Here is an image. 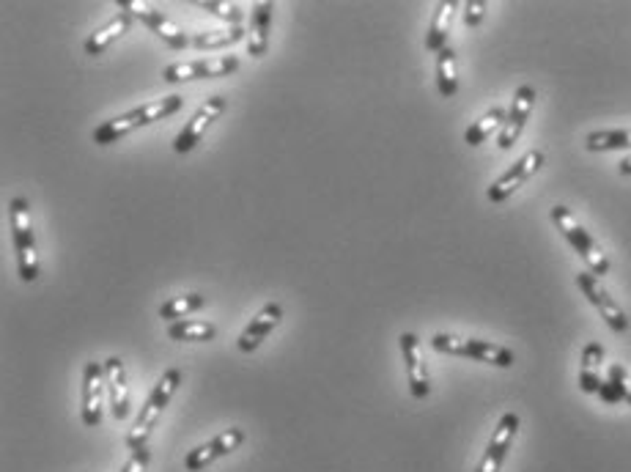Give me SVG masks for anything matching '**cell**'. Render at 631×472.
<instances>
[{
    "instance_id": "cell-1",
    "label": "cell",
    "mask_w": 631,
    "mask_h": 472,
    "mask_svg": "<svg viewBox=\"0 0 631 472\" xmlns=\"http://www.w3.org/2000/svg\"><path fill=\"white\" fill-rule=\"evenodd\" d=\"M182 105V97H160L154 99V102H146V105H140V108L127 110V113H121V116L110 118L105 124H99V127L94 129L91 140H94L97 146H110V143H116V140L127 138L129 132H135V129L149 127V124H157L162 118L179 113Z\"/></svg>"
},
{
    "instance_id": "cell-2",
    "label": "cell",
    "mask_w": 631,
    "mask_h": 472,
    "mask_svg": "<svg viewBox=\"0 0 631 472\" xmlns=\"http://www.w3.org/2000/svg\"><path fill=\"white\" fill-rule=\"evenodd\" d=\"M179 385H182V371H179V368H168V371L160 376V382H157V387L151 390V396L146 398V404H143V409H140V415L135 418V426L129 429V434H127L129 451H140V448H146L151 431H154V426L160 423L162 412H165V407L171 404L173 393L179 390Z\"/></svg>"
},
{
    "instance_id": "cell-3",
    "label": "cell",
    "mask_w": 631,
    "mask_h": 472,
    "mask_svg": "<svg viewBox=\"0 0 631 472\" xmlns=\"http://www.w3.org/2000/svg\"><path fill=\"white\" fill-rule=\"evenodd\" d=\"M552 223L557 231L566 236V242L579 253V258L588 264V272H593L596 278L610 275V258L601 250V245L588 234V228H582L577 217L568 212L566 206H552Z\"/></svg>"
},
{
    "instance_id": "cell-4",
    "label": "cell",
    "mask_w": 631,
    "mask_h": 472,
    "mask_svg": "<svg viewBox=\"0 0 631 472\" xmlns=\"http://www.w3.org/2000/svg\"><path fill=\"white\" fill-rule=\"evenodd\" d=\"M11 234H14V250H17V267L20 278L25 283H33L39 278V253H36V239H33L31 226V206L25 198H11L9 204Z\"/></svg>"
},
{
    "instance_id": "cell-5",
    "label": "cell",
    "mask_w": 631,
    "mask_h": 472,
    "mask_svg": "<svg viewBox=\"0 0 631 472\" xmlns=\"http://www.w3.org/2000/svg\"><path fill=\"white\" fill-rule=\"evenodd\" d=\"M431 346L442 354H456V357H470L478 363L497 365V368H511L514 365V352L505 349L492 341H481V338H459V335L437 333L431 338Z\"/></svg>"
},
{
    "instance_id": "cell-6",
    "label": "cell",
    "mask_w": 631,
    "mask_h": 472,
    "mask_svg": "<svg viewBox=\"0 0 631 472\" xmlns=\"http://www.w3.org/2000/svg\"><path fill=\"white\" fill-rule=\"evenodd\" d=\"M118 6L121 9L127 11V14H132L135 20H140L146 28H149L157 39H162V42L168 44V47H173V50H187L190 47V36L176 25V22H171L162 11H157L151 3H140V0H118Z\"/></svg>"
},
{
    "instance_id": "cell-7",
    "label": "cell",
    "mask_w": 631,
    "mask_h": 472,
    "mask_svg": "<svg viewBox=\"0 0 631 472\" xmlns=\"http://www.w3.org/2000/svg\"><path fill=\"white\" fill-rule=\"evenodd\" d=\"M544 160H546L544 151H538V149L527 151L525 157H519V160H516L514 165H511V168H508V171H505L503 176L492 184V187H489L486 198H489L492 204H505V201H508V198H511V195H514L522 184L530 182L535 173L541 171Z\"/></svg>"
},
{
    "instance_id": "cell-8",
    "label": "cell",
    "mask_w": 631,
    "mask_h": 472,
    "mask_svg": "<svg viewBox=\"0 0 631 472\" xmlns=\"http://www.w3.org/2000/svg\"><path fill=\"white\" fill-rule=\"evenodd\" d=\"M225 108H228L225 97L206 99L204 105L195 110L193 118L184 124L182 132L176 135V140H173V151H176V154H190V151H193L195 146L206 138V132H209V127H212L214 121L223 116Z\"/></svg>"
},
{
    "instance_id": "cell-9",
    "label": "cell",
    "mask_w": 631,
    "mask_h": 472,
    "mask_svg": "<svg viewBox=\"0 0 631 472\" xmlns=\"http://www.w3.org/2000/svg\"><path fill=\"white\" fill-rule=\"evenodd\" d=\"M577 286L582 289V294L588 297L590 305L601 313V319L607 322V327H610L612 333L623 335L629 330V316H626L621 305L607 294V289L601 286L599 278H596L593 272H579Z\"/></svg>"
},
{
    "instance_id": "cell-10",
    "label": "cell",
    "mask_w": 631,
    "mask_h": 472,
    "mask_svg": "<svg viewBox=\"0 0 631 472\" xmlns=\"http://www.w3.org/2000/svg\"><path fill=\"white\" fill-rule=\"evenodd\" d=\"M239 69V58L223 55V58H204V61H184L171 64L165 69V83H193V80H209V77H228Z\"/></svg>"
},
{
    "instance_id": "cell-11",
    "label": "cell",
    "mask_w": 631,
    "mask_h": 472,
    "mask_svg": "<svg viewBox=\"0 0 631 472\" xmlns=\"http://www.w3.org/2000/svg\"><path fill=\"white\" fill-rule=\"evenodd\" d=\"M245 445V431L242 429H225L223 434H217L204 445H198L193 451L184 456V470L187 472H198L206 470L209 464H214L217 459H223L228 453H234L236 448Z\"/></svg>"
},
{
    "instance_id": "cell-12",
    "label": "cell",
    "mask_w": 631,
    "mask_h": 472,
    "mask_svg": "<svg viewBox=\"0 0 631 472\" xmlns=\"http://www.w3.org/2000/svg\"><path fill=\"white\" fill-rule=\"evenodd\" d=\"M516 431H519V415L516 412H505L500 423H497V429H494L492 440L486 445V453H483L481 464H478V470L475 472H500L503 470V462L508 451H511V445L516 440Z\"/></svg>"
},
{
    "instance_id": "cell-13",
    "label": "cell",
    "mask_w": 631,
    "mask_h": 472,
    "mask_svg": "<svg viewBox=\"0 0 631 472\" xmlns=\"http://www.w3.org/2000/svg\"><path fill=\"white\" fill-rule=\"evenodd\" d=\"M280 322H283V305H280V302H267V305L253 316V322L242 330V335H239V341H236L239 352H256L258 346L264 344L269 335L275 333V327H278Z\"/></svg>"
},
{
    "instance_id": "cell-14",
    "label": "cell",
    "mask_w": 631,
    "mask_h": 472,
    "mask_svg": "<svg viewBox=\"0 0 631 472\" xmlns=\"http://www.w3.org/2000/svg\"><path fill=\"white\" fill-rule=\"evenodd\" d=\"M105 365L91 360L83 371V423L94 429L102 423V401H105Z\"/></svg>"
},
{
    "instance_id": "cell-15",
    "label": "cell",
    "mask_w": 631,
    "mask_h": 472,
    "mask_svg": "<svg viewBox=\"0 0 631 472\" xmlns=\"http://www.w3.org/2000/svg\"><path fill=\"white\" fill-rule=\"evenodd\" d=\"M535 108V88L533 86H519L514 94V102H511V110H508V118H505V127L500 129V149L508 151L514 149V143L522 135V129L527 127V118Z\"/></svg>"
},
{
    "instance_id": "cell-16",
    "label": "cell",
    "mask_w": 631,
    "mask_h": 472,
    "mask_svg": "<svg viewBox=\"0 0 631 472\" xmlns=\"http://www.w3.org/2000/svg\"><path fill=\"white\" fill-rule=\"evenodd\" d=\"M401 354H404V363H407L409 374V390L412 396L428 398L431 393V379H428V365L426 357H423V346H420V338L415 333L401 335Z\"/></svg>"
},
{
    "instance_id": "cell-17",
    "label": "cell",
    "mask_w": 631,
    "mask_h": 472,
    "mask_svg": "<svg viewBox=\"0 0 631 472\" xmlns=\"http://www.w3.org/2000/svg\"><path fill=\"white\" fill-rule=\"evenodd\" d=\"M105 385L110 396V412L116 420L129 418V385L127 368L121 363V357H107L105 360Z\"/></svg>"
},
{
    "instance_id": "cell-18",
    "label": "cell",
    "mask_w": 631,
    "mask_h": 472,
    "mask_svg": "<svg viewBox=\"0 0 631 472\" xmlns=\"http://www.w3.org/2000/svg\"><path fill=\"white\" fill-rule=\"evenodd\" d=\"M272 11L275 3H256L250 14V28H247V53L253 58H264L269 53V31H272Z\"/></svg>"
},
{
    "instance_id": "cell-19",
    "label": "cell",
    "mask_w": 631,
    "mask_h": 472,
    "mask_svg": "<svg viewBox=\"0 0 631 472\" xmlns=\"http://www.w3.org/2000/svg\"><path fill=\"white\" fill-rule=\"evenodd\" d=\"M132 25H135V17H132V14H127V11L116 14L107 25H102L99 31H94L88 36L86 55H102L110 44H116L118 39H124V36L132 31Z\"/></svg>"
},
{
    "instance_id": "cell-20",
    "label": "cell",
    "mask_w": 631,
    "mask_h": 472,
    "mask_svg": "<svg viewBox=\"0 0 631 472\" xmlns=\"http://www.w3.org/2000/svg\"><path fill=\"white\" fill-rule=\"evenodd\" d=\"M456 9H459L456 0H442V3H437L434 20H431L426 33V50L439 53L442 47H448V33L450 25H453V17H456Z\"/></svg>"
},
{
    "instance_id": "cell-21",
    "label": "cell",
    "mask_w": 631,
    "mask_h": 472,
    "mask_svg": "<svg viewBox=\"0 0 631 472\" xmlns=\"http://www.w3.org/2000/svg\"><path fill=\"white\" fill-rule=\"evenodd\" d=\"M601 360H604V346L588 344L582 352V368H579V387L585 393H599L601 390Z\"/></svg>"
},
{
    "instance_id": "cell-22",
    "label": "cell",
    "mask_w": 631,
    "mask_h": 472,
    "mask_svg": "<svg viewBox=\"0 0 631 472\" xmlns=\"http://www.w3.org/2000/svg\"><path fill=\"white\" fill-rule=\"evenodd\" d=\"M456 50L453 47H442L437 53V88L439 94L445 99L456 97V91H459V72H456Z\"/></svg>"
},
{
    "instance_id": "cell-23",
    "label": "cell",
    "mask_w": 631,
    "mask_h": 472,
    "mask_svg": "<svg viewBox=\"0 0 631 472\" xmlns=\"http://www.w3.org/2000/svg\"><path fill=\"white\" fill-rule=\"evenodd\" d=\"M168 335L173 341L182 344H195V341H214L217 338V324L204 322V319H182L168 327Z\"/></svg>"
},
{
    "instance_id": "cell-24",
    "label": "cell",
    "mask_w": 631,
    "mask_h": 472,
    "mask_svg": "<svg viewBox=\"0 0 631 472\" xmlns=\"http://www.w3.org/2000/svg\"><path fill=\"white\" fill-rule=\"evenodd\" d=\"M505 118H508V110L505 108H492L486 110L475 124H470V129L464 132V140L467 146H481L483 140H489L497 132V129L505 127Z\"/></svg>"
},
{
    "instance_id": "cell-25",
    "label": "cell",
    "mask_w": 631,
    "mask_h": 472,
    "mask_svg": "<svg viewBox=\"0 0 631 472\" xmlns=\"http://www.w3.org/2000/svg\"><path fill=\"white\" fill-rule=\"evenodd\" d=\"M206 305L204 294H179V297H171L160 305V319L165 322H182V316H190V313L201 311Z\"/></svg>"
},
{
    "instance_id": "cell-26",
    "label": "cell",
    "mask_w": 631,
    "mask_h": 472,
    "mask_svg": "<svg viewBox=\"0 0 631 472\" xmlns=\"http://www.w3.org/2000/svg\"><path fill=\"white\" fill-rule=\"evenodd\" d=\"M245 39V28L242 25H231L225 31H206L190 36V47L195 50H220V47H231V44Z\"/></svg>"
},
{
    "instance_id": "cell-27",
    "label": "cell",
    "mask_w": 631,
    "mask_h": 472,
    "mask_svg": "<svg viewBox=\"0 0 631 472\" xmlns=\"http://www.w3.org/2000/svg\"><path fill=\"white\" fill-rule=\"evenodd\" d=\"M588 151H623L631 149V129H599L585 140Z\"/></svg>"
},
{
    "instance_id": "cell-28",
    "label": "cell",
    "mask_w": 631,
    "mask_h": 472,
    "mask_svg": "<svg viewBox=\"0 0 631 472\" xmlns=\"http://www.w3.org/2000/svg\"><path fill=\"white\" fill-rule=\"evenodd\" d=\"M198 6L209 11V14H214V17H220L223 22H231V25H239V22L245 20V9L239 3H209V0H204Z\"/></svg>"
},
{
    "instance_id": "cell-29",
    "label": "cell",
    "mask_w": 631,
    "mask_h": 472,
    "mask_svg": "<svg viewBox=\"0 0 631 472\" xmlns=\"http://www.w3.org/2000/svg\"><path fill=\"white\" fill-rule=\"evenodd\" d=\"M607 382L615 387L618 398H623V401H629L631 404V376L623 365H618V363L610 365V379H607Z\"/></svg>"
},
{
    "instance_id": "cell-30",
    "label": "cell",
    "mask_w": 631,
    "mask_h": 472,
    "mask_svg": "<svg viewBox=\"0 0 631 472\" xmlns=\"http://www.w3.org/2000/svg\"><path fill=\"white\" fill-rule=\"evenodd\" d=\"M486 9H489V6H486L483 0H467V3H464V25H467V28H478L483 22V17H486Z\"/></svg>"
},
{
    "instance_id": "cell-31",
    "label": "cell",
    "mask_w": 631,
    "mask_h": 472,
    "mask_svg": "<svg viewBox=\"0 0 631 472\" xmlns=\"http://www.w3.org/2000/svg\"><path fill=\"white\" fill-rule=\"evenodd\" d=\"M149 462H151V451H149V445H146V448H140V451L129 453V462L124 464V470L121 472H146L149 470Z\"/></svg>"
},
{
    "instance_id": "cell-32",
    "label": "cell",
    "mask_w": 631,
    "mask_h": 472,
    "mask_svg": "<svg viewBox=\"0 0 631 472\" xmlns=\"http://www.w3.org/2000/svg\"><path fill=\"white\" fill-rule=\"evenodd\" d=\"M618 171H621V176H631V157H626V160L618 165Z\"/></svg>"
}]
</instances>
